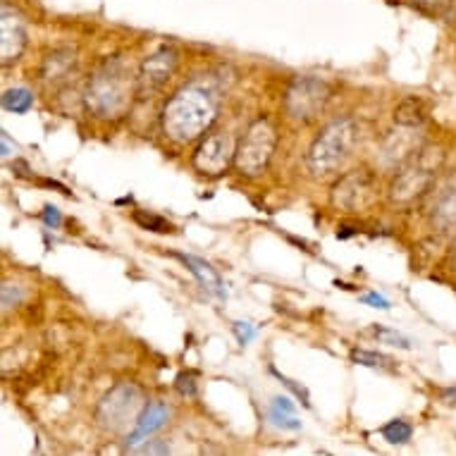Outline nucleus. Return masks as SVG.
<instances>
[{
  "instance_id": "nucleus-1",
  "label": "nucleus",
  "mask_w": 456,
  "mask_h": 456,
  "mask_svg": "<svg viewBox=\"0 0 456 456\" xmlns=\"http://www.w3.org/2000/svg\"><path fill=\"white\" fill-rule=\"evenodd\" d=\"M220 98L213 79H194L167 98L160 112V129L167 142L187 146L208 134L217 120Z\"/></svg>"
},
{
  "instance_id": "nucleus-2",
  "label": "nucleus",
  "mask_w": 456,
  "mask_h": 456,
  "mask_svg": "<svg viewBox=\"0 0 456 456\" xmlns=\"http://www.w3.org/2000/svg\"><path fill=\"white\" fill-rule=\"evenodd\" d=\"M136 98V77L120 55H108L91 69L84 82L82 101L91 118L103 122L122 120Z\"/></svg>"
},
{
  "instance_id": "nucleus-3",
  "label": "nucleus",
  "mask_w": 456,
  "mask_h": 456,
  "mask_svg": "<svg viewBox=\"0 0 456 456\" xmlns=\"http://www.w3.org/2000/svg\"><path fill=\"white\" fill-rule=\"evenodd\" d=\"M359 139V127L352 118H337L318 132L314 143L308 146L306 167L315 180H325L339 175L346 160L352 158L354 146Z\"/></svg>"
},
{
  "instance_id": "nucleus-4",
  "label": "nucleus",
  "mask_w": 456,
  "mask_h": 456,
  "mask_svg": "<svg viewBox=\"0 0 456 456\" xmlns=\"http://www.w3.org/2000/svg\"><path fill=\"white\" fill-rule=\"evenodd\" d=\"M442 165L440 151L430 146H420L409 160L396 167L392 184H389V199L399 206L419 201L423 196L430 194V189L437 182V170Z\"/></svg>"
},
{
  "instance_id": "nucleus-5",
  "label": "nucleus",
  "mask_w": 456,
  "mask_h": 456,
  "mask_svg": "<svg viewBox=\"0 0 456 456\" xmlns=\"http://www.w3.org/2000/svg\"><path fill=\"white\" fill-rule=\"evenodd\" d=\"M277 149V129L268 118H256L241 134L237 143V156H234V170L241 177H261L268 170L270 160Z\"/></svg>"
},
{
  "instance_id": "nucleus-6",
  "label": "nucleus",
  "mask_w": 456,
  "mask_h": 456,
  "mask_svg": "<svg viewBox=\"0 0 456 456\" xmlns=\"http://www.w3.org/2000/svg\"><path fill=\"white\" fill-rule=\"evenodd\" d=\"M330 98H332V86L322 77H294L284 89V115L297 125H311L325 112Z\"/></svg>"
},
{
  "instance_id": "nucleus-7",
  "label": "nucleus",
  "mask_w": 456,
  "mask_h": 456,
  "mask_svg": "<svg viewBox=\"0 0 456 456\" xmlns=\"http://www.w3.org/2000/svg\"><path fill=\"white\" fill-rule=\"evenodd\" d=\"M143 389L134 382H118L103 395V399L96 406L98 426L110 433H122L127 430L129 423H136L142 416L143 406Z\"/></svg>"
},
{
  "instance_id": "nucleus-8",
  "label": "nucleus",
  "mask_w": 456,
  "mask_h": 456,
  "mask_svg": "<svg viewBox=\"0 0 456 456\" xmlns=\"http://www.w3.org/2000/svg\"><path fill=\"white\" fill-rule=\"evenodd\" d=\"M332 206L345 213H366L380 199V180L378 173L368 167H356L349 170L332 187Z\"/></svg>"
},
{
  "instance_id": "nucleus-9",
  "label": "nucleus",
  "mask_w": 456,
  "mask_h": 456,
  "mask_svg": "<svg viewBox=\"0 0 456 456\" xmlns=\"http://www.w3.org/2000/svg\"><path fill=\"white\" fill-rule=\"evenodd\" d=\"M237 139L230 129H213L208 134L199 139L194 153H191V165L203 177H223L234 165L237 156Z\"/></svg>"
},
{
  "instance_id": "nucleus-10",
  "label": "nucleus",
  "mask_w": 456,
  "mask_h": 456,
  "mask_svg": "<svg viewBox=\"0 0 456 456\" xmlns=\"http://www.w3.org/2000/svg\"><path fill=\"white\" fill-rule=\"evenodd\" d=\"M180 68V51L170 44L158 45L149 53L136 72V98H151L170 82Z\"/></svg>"
},
{
  "instance_id": "nucleus-11",
  "label": "nucleus",
  "mask_w": 456,
  "mask_h": 456,
  "mask_svg": "<svg viewBox=\"0 0 456 456\" xmlns=\"http://www.w3.org/2000/svg\"><path fill=\"white\" fill-rule=\"evenodd\" d=\"M428 220L435 232L456 227V170L447 173L428 194Z\"/></svg>"
},
{
  "instance_id": "nucleus-12",
  "label": "nucleus",
  "mask_w": 456,
  "mask_h": 456,
  "mask_svg": "<svg viewBox=\"0 0 456 456\" xmlns=\"http://www.w3.org/2000/svg\"><path fill=\"white\" fill-rule=\"evenodd\" d=\"M27 44H29V34H27L24 17L15 8H10L8 3H3V12H0V62H3V68L20 61Z\"/></svg>"
},
{
  "instance_id": "nucleus-13",
  "label": "nucleus",
  "mask_w": 456,
  "mask_h": 456,
  "mask_svg": "<svg viewBox=\"0 0 456 456\" xmlns=\"http://www.w3.org/2000/svg\"><path fill=\"white\" fill-rule=\"evenodd\" d=\"M77 51L72 45H58L44 55V61L38 65V82L45 89H61L72 79L77 72Z\"/></svg>"
},
{
  "instance_id": "nucleus-14",
  "label": "nucleus",
  "mask_w": 456,
  "mask_h": 456,
  "mask_svg": "<svg viewBox=\"0 0 456 456\" xmlns=\"http://www.w3.org/2000/svg\"><path fill=\"white\" fill-rule=\"evenodd\" d=\"M173 258H177V261H180L182 265H184V268L196 277L199 287H201L203 292L208 294V297L220 301L227 299V287H224V280L220 277V273H217L208 261H206V258L194 254H173Z\"/></svg>"
},
{
  "instance_id": "nucleus-15",
  "label": "nucleus",
  "mask_w": 456,
  "mask_h": 456,
  "mask_svg": "<svg viewBox=\"0 0 456 456\" xmlns=\"http://www.w3.org/2000/svg\"><path fill=\"white\" fill-rule=\"evenodd\" d=\"M170 406L156 399V402H149L143 406L142 416L134 423V430L127 435V447H139L142 442H146L151 435H156L160 428L170 420Z\"/></svg>"
},
{
  "instance_id": "nucleus-16",
  "label": "nucleus",
  "mask_w": 456,
  "mask_h": 456,
  "mask_svg": "<svg viewBox=\"0 0 456 456\" xmlns=\"http://www.w3.org/2000/svg\"><path fill=\"white\" fill-rule=\"evenodd\" d=\"M395 122L399 127H411L419 129L426 122V108L423 101L416 96H406L402 103L395 108Z\"/></svg>"
},
{
  "instance_id": "nucleus-17",
  "label": "nucleus",
  "mask_w": 456,
  "mask_h": 456,
  "mask_svg": "<svg viewBox=\"0 0 456 456\" xmlns=\"http://www.w3.org/2000/svg\"><path fill=\"white\" fill-rule=\"evenodd\" d=\"M0 105H3V110L12 112V115H27L34 108V94L24 86H15L3 94Z\"/></svg>"
},
{
  "instance_id": "nucleus-18",
  "label": "nucleus",
  "mask_w": 456,
  "mask_h": 456,
  "mask_svg": "<svg viewBox=\"0 0 456 456\" xmlns=\"http://www.w3.org/2000/svg\"><path fill=\"white\" fill-rule=\"evenodd\" d=\"M132 220H134L142 230L156 234H170L175 232V224L170 220H165L163 216H158L153 210H134L132 213Z\"/></svg>"
},
{
  "instance_id": "nucleus-19",
  "label": "nucleus",
  "mask_w": 456,
  "mask_h": 456,
  "mask_svg": "<svg viewBox=\"0 0 456 456\" xmlns=\"http://www.w3.org/2000/svg\"><path fill=\"white\" fill-rule=\"evenodd\" d=\"M352 361L356 366H366L375 368V370H392L395 368V361L385 356L380 352H370V349H352Z\"/></svg>"
},
{
  "instance_id": "nucleus-20",
  "label": "nucleus",
  "mask_w": 456,
  "mask_h": 456,
  "mask_svg": "<svg viewBox=\"0 0 456 456\" xmlns=\"http://www.w3.org/2000/svg\"><path fill=\"white\" fill-rule=\"evenodd\" d=\"M380 435L389 442V444H406V442L413 437V428L411 423H406L404 419H395L382 426Z\"/></svg>"
},
{
  "instance_id": "nucleus-21",
  "label": "nucleus",
  "mask_w": 456,
  "mask_h": 456,
  "mask_svg": "<svg viewBox=\"0 0 456 456\" xmlns=\"http://www.w3.org/2000/svg\"><path fill=\"white\" fill-rule=\"evenodd\" d=\"M370 335L380 342V345H389L396 346V349H411V339L402 332H396L392 328H385V325H373L370 328Z\"/></svg>"
},
{
  "instance_id": "nucleus-22",
  "label": "nucleus",
  "mask_w": 456,
  "mask_h": 456,
  "mask_svg": "<svg viewBox=\"0 0 456 456\" xmlns=\"http://www.w3.org/2000/svg\"><path fill=\"white\" fill-rule=\"evenodd\" d=\"M270 423L277 428H282V430H299L301 428V420H297V416H292V413L282 411V409H277V406L270 404Z\"/></svg>"
},
{
  "instance_id": "nucleus-23",
  "label": "nucleus",
  "mask_w": 456,
  "mask_h": 456,
  "mask_svg": "<svg viewBox=\"0 0 456 456\" xmlns=\"http://www.w3.org/2000/svg\"><path fill=\"white\" fill-rule=\"evenodd\" d=\"M24 299V289L20 284H12V282H5L3 284V294H0V301H3V311L8 314L10 308L20 306Z\"/></svg>"
},
{
  "instance_id": "nucleus-24",
  "label": "nucleus",
  "mask_w": 456,
  "mask_h": 456,
  "mask_svg": "<svg viewBox=\"0 0 456 456\" xmlns=\"http://www.w3.org/2000/svg\"><path fill=\"white\" fill-rule=\"evenodd\" d=\"M270 373L275 375L277 380L282 382L284 387H287V389H292L294 395H297V396H299V399H301V404L306 406V409H311V396H308V389L304 387V385H299V382H297V380H289V378H287V375L280 373V370H277L275 366H270Z\"/></svg>"
},
{
  "instance_id": "nucleus-25",
  "label": "nucleus",
  "mask_w": 456,
  "mask_h": 456,
  "mask_svg": "<svg viewBox=\"0 0 456 456\" xmlns=\"http://www.w3.org/2000/svg\"><path fill=\"white\" fill-rule=\"evenodd\" d=\"M232 332H234V337H237V342H240L241 346L251 345V342L256 339V335H258L256 325H251V322H247V321H234L232 322Z\"/></svg>"
},
{
  "instance_id": "nucleus-26",
  "label": "nucleus",
  "mask_w": 456,
  "mask_h": 456,
  "mask_svg": "<svg viewBox=\"0 0 456 456\" xmlns=\"http://www.w3.org/2000/svg\"><path fill=\"white\" fill-rule=\"evenodd\" d=\"M175 389L180 392L182 396H196V392H199V385H196V375L194 373H180L177 378H175Z\"/></svg>"
},
{
  "instance_id": "nucleus-27",
  "label": "nucleus",
  "mask_w": 456,
  "mask_h": 456,
  "mask_svg": "<svg viewBox=\"0 0 456 456\" xmlns=\"http://www.w3.org/2000/svg\"><path fill=\"white\" fill-rule=\"evenodd\" d=\"M41 220L48 230H61L62 227V213L58 206H53V203H45L44 210H41Z\"/></svg>"
},
{
  "instance_id": "nucleus-28",
  "label": "nucleus",
  "mask_w": 456,
  "mask_h": 456,
  "mask_svg": "<svg viewBox=\"0 0 456 456\" xmlns=\"http://www.w3.org/2000/svg\"><path fill=\"white\" fill-rule=\"evenodd\" d=\"M361 304H363V306L378 308V311H389V306H392L387 297H382V294H378V292L363 294V297H361Z\"/></svg>"
},
{
  "instance_id": "nucleus-29",
  "label": "nucleus",
  "mask_w": 456,
  "mask_h": 456,
  "mask_svg": "<svg viewBox=\"0 0 456 456\" xmlns=\"http://www.w3.org/2000/svg\"><path fill=\"white\" fill-rule=\"evenodd\" d=\"M143 456H170V449L165 442H151L149 447L143 449Z\"/></svg>"
},
{
  "instance_id": "nucleus-30",
  "label": "nucleus",
  "mask_w": 456,
  "mask_h": 456,
  "mask_svg": "<svg viewBox=\"0 0 456 456\" xmlns=\"http://www.w3.org/2000/svg\"><path fill=\"white\" fill-rule=\"evenodd\" d=\"M273 406H277V409H282V411H287V413H297V406L292 404V399H289V396H284V395H277V396H273Z\"/></svg>"
},
{
  "instance_id": "nucleus-31",
  "label": "nucleus",
  "mask_w": 456,
  "mask_h": 456,
  "mask_svg": "<svg viewBox=\"0 0 456 456\" xmlns=\"http://www.w3.org/2000/svg\"><path fill=\"white\" fill-rule=\"evenodd\" d=\"M440 402L447 406H456V385L440 389Z\"/></svg>"
},
{
  "instance_id": "nucleus-32",
  "label": "nucleus",
  "mask_w": 456,
  "mask_h": 456,
  "mask_svg": "<svg viewBox=\"0 0 456 456\" xmlns=\"http://www.w3.org/2000/svg\"><path fill=\"white\" fill-rule=\"evenodd\" d=\"M0 153H3V158H10V156H12V153H10L8 132H3V136H0Z\"/></svg>"
},
{
  "instance_id": "nucleus-33",
  "label": "nucleus",
  "mask_w": 456,
  "mask_h": 456,
  "mask_svg": "<svg viewBox=\"0 0 456 456\" xmlns=\"http://www.w3.org/2000/svg\"><path fill=\"white\" fill-rule=\"evenodd\" d=\"M449 261H452V265H456V234L452 240V247H449Z\"/></svg>"
}]
</instances>
